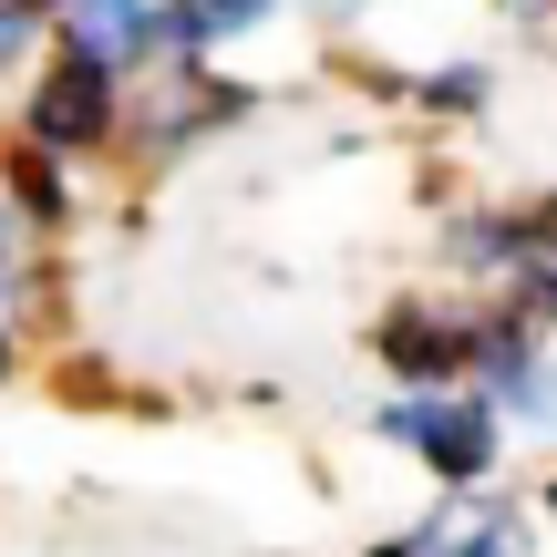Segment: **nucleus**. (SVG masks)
I'll list each match as a JSON object with an SVG mask.
<instances>
[{
  "mask_svg": "<svg viewBox=\"0 0 557 557\" xmlns=\"http://www.w3.org/2000/svg\"><path fill=\"white\" fill-rule=\"evenodd\" d=\"M21 145H41L52 165L124 145V83L103 62H83V52H52L32 73V94H21Z\"/></svg>",
  "mask_w": 557,
  "mask_h": 557,
  "instance_id": "nucleus-1",
  "label": "nucleus"
},
{
  "mask_svg": "<svg viewBox=\"0 0 557 557\" xmlns=\"http://www.w3.org/2000/svg\"><path fill=\"white\" fill-rule=\"evenodd\" d=\"M475 341H485V310H465V299H393L372 320L382 372L413 393H475Z\"/></svg>",
  "mask_w": 557,
  "mask_h": 557,
  "instance_id": "nucleus-2",
  "label": "nucleus"
},
{
  "mask_svg": "<svg viewBox=\"0 0 557 557\" xmlns=\"http://www.w3.org/2000/svg\"><path fill=\"white\" fill-rule=\"evenodd\" d=\"M372 423L393 444H413L444 485H485V475H496V434H506V423H496L485 393H393Z\"/></svg>",
  "mask_w": 557,
  "mask_h": 557,
  "instance_id": "nucleus-3",
  "label": "nucleus"
},
{
  "mask_svg": "<svg viewBox=\"0 0 557 557\" xmlns=\"http://www.w3.org/2000/svg\"><path fill=\"white\" fill-rule=\"evenodd\" d=\"M238 114H248L238 83H218V73H156L135 103H124V145H135V156H186L197 135H218V124H238Z\"/></svg>",
  "mask_w": 557,
  "mask_h": 557,
  "instance_id": "nucleus-4",
  "label": "nucleus"
},
{
  "mask_svg": "<svg viewBox=\"0 0 557 557\" xmlns=\"http://www.w3.org/2000/svg\"><path fill=\"white\" fill-rule=\"evenodd\" d=\"M32 289H41V227L21 218L11 197H0V331H21Z\"/></svg>",
  "mask_w": 557,
  "mask_h": 557,
  "instance_id": "nucleus-5",
  "label": "nucleus"
},
{
  "mask_svg": "<svg viewBox=\"0 0 557 557\" xmlns=\"http://www.w3.org/2000/svg\"><path fill=\"white\" fill-rule=\"evenodd\" d=\"M0 197H11L32 227H62V218H73V176H62L41 145H11V186H0Z\"/></svg>",
  "mask_w": 557,
  "mask_h": 557,
  "instance_id": "nucleus-6",
  "label": "nucleus"
},
{
  "mask_svg": "<svg viewBox=\"0 0 557 557\" xmlns=\"http://www.w3.org/2000/svg\"><path fill=\"white\" fill-rule=\"evenodd\" d=\"M485 83H496L485 62H444V73H423V114H475Z\"/></svg>",
  "mask_w": 557,
  "mask_h": 557,
  "instance_id": "nucleus-7",
  "label": "nucleus"
},
{
  "mask_svg": "<svg viewBox=\"0 0 557 557\" xmlns=\"http://www.w3.org/2000/svg\"><path fill=\"white\" fill-rule=\"evenodd\" d=\"M269 11H278V0H197V21H207V41H238V32H259Z\"/></svg>",
  "mask_w": 557,
  "mask_h": 557,
  "instance_id": "nucleus-8",
  "label": "nucleus"
},
{
  "mask_svg": "<svg viewBox=\"0 0 557 557\" xmlns=\"http://www.w3.org/2000/svg\"><path fill=\"white\" fill-rule=\"evenodd\" d=\"M41 32H52V21H32L21 0H0V73H11V62H32V52H41Z\"/></svg>",
  "mask_w": 557,
  "mask_h": 557,
  "instance_id": "nucleus-9",
  "label": "nucleus"
}]
</instances>
